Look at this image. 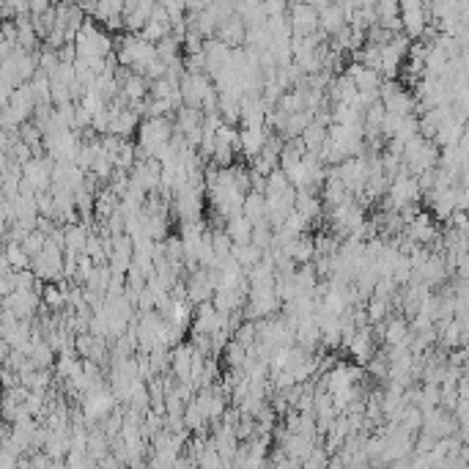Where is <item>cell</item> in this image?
Masks as SVG:
<instances>
[{
    "mask_svg": "<svg viewBox=\"0 0 469 469\" xmlns=\"http://www.w3.org/2000/svg\"><path fill=\"white\" fill-rule=\"evenodd\" d=\"M401 422L409 428V431H420V425H422V412H420V406H415V404H406V409H404V418H401Z\"/></svg>",
    "mask_w": 469,
    "mask_h": 469,
    "instance_id": "obj_16",
    "label": "cell"
},
{
    "mask_svg": "<svg viewBox=\"0 0 469 469\" xmlns=\"http://www.w3.org/2000/svg\"><path fill=\"white\" fill-rule=\"evenodd\" d=\"M45 302H47L49 308H61V305H66L63 291H61V288H55V285H47V288H45Z\"/></svg>",
    "mask_w": 469,
    "mask_h": 469,
    "instance_id": "obj_17",
    "label": "cell"
},
{
    "mask_svg": "<svg viewBox=\"0 0 469 469\" xmlns=\"http://www.w3.org/2000/svg\"><path fill=\"white\" fill-rule=\"evenodd\" d=\"M288 187V179H285V173H283L280 168H275L269 176H267V187H264V195H278L283 189Z\"/></svg>",
    "mask_w": 469,
    "mask_h": 469,
    "instance_id": "obj_13",
    "label": "cell"
},
{
    "mask_svg": "<svg viewBox=\"0 0 469 469\" xmlns=\"http://www.w3.org/2000/svg\"><path fill=\"white\" fill-rule=\"evenodd\" d=\"M244 22H241V17L239 14H231L228 19H223L220 25H217V31H214V39H220L223 45H228V47H241L244 45Z\"/></svg>",
    "mask_w": 469,
    "mask_h": 469,
    "instance_id": "obj_2",
    "label": "cell"
},
{
    "mask_svg": "<svg viewBox=\"0 0 469 469\" xmlns=\"http://www.w3.org/2000/svg\"><path fill=\"white\" fill-rule=\"evenodd\" d=\"M241 214H244L250 223L261 220V217H264V192L250 189V192L244 195V200H241Z\"/></svg>",
    "mask_w": 469,
    "mask_h": 469,
    "instance_id": "obj_9",
    "label": "cell"
},
{
    "mask_svg": "<svg viewBox=\"0 0 469 469\" xmlns=\"http://www.w3.org/2000/svg\"><path fill=\"white\" fill-rule=\"evenodd\" d=\"M285 3H288V6H294V3H299V0H285Z\"/></svg>",
    "mask_w": 469,
    "mask_h": 469,
    "instance_id": "obj_20",
    "label": "cell"
},
{
    "mask_svg": "<svg viewBox=\"0 0 469 469\" xmlns=\"http://www.w3.org/2000/svg\"><path fill=\"white\" fill-rule=\"evenodd\" d=\"M269 129L267 127H258V129H239V143H241V154L247 159H253L261 148H264V141H267Z\"/></svg>",
    "mask_w": 469,
    "mask_h": 469,
    "instance_id": "obj_5",
    "label": "cell"
},
{
    "mask_svg": "<svg viewBox=\"0 0 469 469\" xmlns=\"http://www.w3.org/2000/svg\"><path fill=\"white\" fill-rule=\"evenodd\" d=\"M406 234L412 236L418 244H431L436 236H439V228H436V220L428 214V212H420L409 225H404Z\"/></svg>",
    "mask_w": 469,
    "mask_h": 469,
    "instance_id": "obj_3",
    "label": "cell"
},
{
    "mask_svg": "<svg viewBox=\"0 0 469 469\" xmlns=\"http://www.w3.org/2000/svg\"><path fill=\"white\" fill-rule=\"evenodd\" d=\"M244 302H247V294H241L239 288H214V294H212V305L217 308V313L241 310Z\"/></svg>",
    "mask_w": 469,
    "mask_h": 469,
    "instance_id": "obj_4",
    "label": "cell"
},
{
    "mask_svg": "<svg viewBox=\"0 0 469 469\" xmlns=\"http://www.w3.org/2000/svg\"><path fill=\"white\" fill-rule=\"evenodd\" d=\"M184 425H187L189 431L206 425V418H203V412L195 406V401H187V404H184Z\"/></svg>",
    "mask_w": 469,
    "mask_h": 469,
    "instance_id": "obj_14",
    "label": "cell"
},
{
    "mask_svg": "<svg viewBox=\"0 0 469 469\" xmlns=\"http://www.w3.org/2000/svg\"><path fill=\"white\" fill-rule=\"evenodd\" d=\"M261 255H264V250L255 247L253 241H234V244H231V258H234L241 269H250L255 261H261Z\"/></svg>",
    "mask_w": 469,
    "mask_h": 469,
    "instance_id": "obj_6",
    "label": "cell"
},
{
    "mask_svg": "<svg viewBox=\"0 0 469 469\" xmlns=\"http://www.w3.org/2000/svg\"><path fill=\"white\" fill-rule=\"evenodd\" d=\"M299 467H305V469H324V467H329V453L324 450V447H316L313 445V450L302 459V464Z\"/></svg>",
    "mask_w": 469,
    "mask_h": 469,
    "instance_id": "obj_12",
    "label": "cell"
},
{
    "mask_svg": "<svg viewBox=\"0 0 469 469\" xmlns=\"http://www.w3.org/2000/svg\"><path fill=\"white\" fill-rule=\"evenodd\" d=\"M231 236L225 234V228L220 225V228H212V247H214V253H217V258H225V255H231Z\"/></svg>",
    "mask_w": 469,
    "mask_h": 469,
    "instance_id": "obj_11",
    "label": "cell"
},
{
    "mask_svg": "<svg viewBox=\"0 0 469 469\" xmlns=\"http://www.w3.org/2000/svg\"><path fill=\"white\" fill-rule=\"evenodd\" d=\"M6 261H8V267H14V269H25V267H28V253H25L19 244H8Z\"/></svg>",
    "mask_w": 469,
    "mask_h": 469,
    "instance_id": "obj_15",
    "label": "cell"
},
{
    "mask_svg": "<svg viewBox=\"0 0 469 469\" xmlns=\"http://www.w3.org/2000/svg\"><path fill=\"white\" fill-rule=\"evenodd\" d=\"M288 28H291V36H310L319 31V11L305 6L302 0L288 6Z\"/></svg>",
    "mask_w": 469,
    "mask_h": 469,
    "instance_id": "obj_1",
    "label": "cell"
},
{
    "mask_svg": "<svg viewBox=\"0 0 469 469\" xmlns=\"http://www.w3.org/2000/svg\"><path fill=\"white\" fill-rule=\"evenodd\" d=\"M261 6H264V11H267V17H275V14H285V11H288V3H285V0H261Z\"/></svg>",
    "mask_w": 469,
    "mask_h": 469,
    "instance_id": "obj_18",
    "label": "cell"
},
{
    "mask_svg": "<svg viewBox=\"0 0 469 469\" xmlns=\"http://www.w3.org/2000/svg\"><path fill=\"white\" fill-rule=\"evenodd\" d=\"M299 141H302V145H305V151H319L321 143L327 141V127H321L319 121H310V124L302 129Z\"/></svg>",
    "mask_w": 469,
    "mask_h": 469,
    "instance_id": "obj_8",
    "label": "cell"
},
{
    "mask_svg": "<svg viewBox=\"0 0 469 469\" xmlns=\"http://www.w3.org/2000/svg\"><path fill=\"white\" fill-rule=\"evenodd\" d=\"M302 3L310 6V8H316V11H321V8H327L332 0H302Z\"/></svg>",
    "mask_w": 469,
    "mask_h": 469,
    "instance_id": "obj_19",
    "label": "cell"
},
{
    "mask_svg": "<svg viewBox=\"0 0 469 469\" xmlns=\"http://www.w3.org/2000/svg\"><path fill=\"white\" fill-rule=\"evenodd\" d=\"M86 239H88L86 225H80V223H69V225L63 228V250H66V253H83Z\"/></svg>",
    "mask_w": 469,
    "mask_h": 469,
    "instance_id": "obj_7",
    "label": "cell"
},
{
    "mask_svg": "<svg viewBox=\"0 0 469 469\" xmlns=\"http://www.w3.org/2000/svg\"><path fill=\"white\" fill-rule=\"evenodd\" d=\"M220 354H223L225 368H241V365H244V360H247V349H244L241 343H236L234 337L225 343V349H223Z\"/></svg>",
    "mask_w": 469,
    "mask_h": 469,
    "instance_id": "obj_10",
    "label": "cell"
}]
</instances>
